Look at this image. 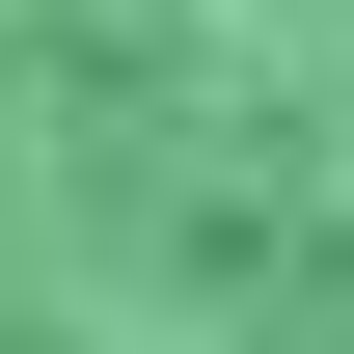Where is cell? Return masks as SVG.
I'll list each match as a JSON object with an SVG mask.
<instances>
[{"label":"cell","instance_id":"obj_1","mask_svg":"<svg viewBox=\"0 0 354 354\" xmlns=\"http://www.w3.org/2000/svg\"><path fill=\"white\" fill-rule=\"evenodd\" d=\"M0 354H354V0H0Z\"/></svg>","mask_w":354,"mask_h":354}]
</instances>
